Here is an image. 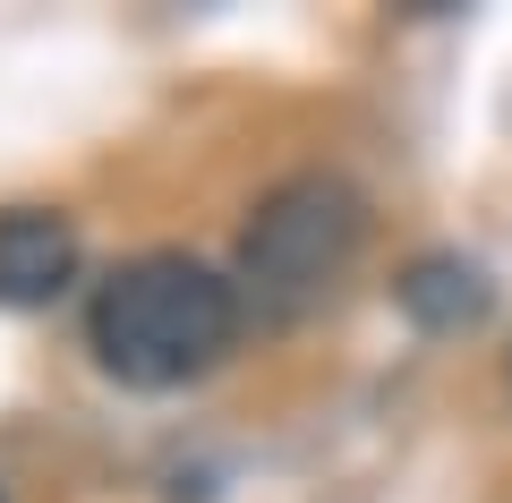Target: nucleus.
<instances>
[{"label":"nucleus","instance_id":"f03ea898","mask_svg":"<svg viewBox=\"0 0 512 503\" xmlns=\"http://www.w3.org/2000/svg\"><path fill=\"white\" fill-rule=\"evenodd\" d=\"M359 239H367L359 188L325 180V171L282 180L274 197L256 205V222L239 231V290H248L265 316H308V307L350 273Z\"/></svg>","mask_w":512,"mask_h":503},{"label":"nucleus","instance_id":"f257e3e1","mask_svg":"<svg viewBox=\"0 0 512 503\" xmlns=\"http://www.w3.org/2000/svg\"><path fill=\"white\" fill-rule=\"evenodd\" d=\"M86 342L103 359V376L137 384V393H171L239 342V282H222L214 265L171 256V248L137 256L94 290Z\"/></svg>","mask_w":512,"mask_h":503},{"label":"nucleus","instance_id":"20e7f679","mask_svg":"<svg viewBox=\"0 0 512 503\" xmlns=\"http://www.w3.org/2000/svg\"><path fill=\"white\" fill-rule=\"evenodd\" d=\"M393 290H402L410 324H427V333H461V324H478V316H487V299H495L487 273L461 265V256H419Z\"/></svg>","mask_w":512,"mask_h":503},{"label":"nucleus","instance_id":"7ed1b4c3","mask_svg":"<svg viewBox=\"0 0 512 503\" xmlns=\"http://www.w3.org/2000/svg\"><path fill=\"white\" fill-rule=\"evenodd\" d=\"M77 282V222L52 205L0 214V307H52Z\"/></svg>","mask_w":512,"mask_h":503}]
</instances>
